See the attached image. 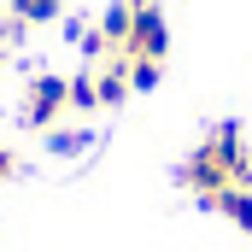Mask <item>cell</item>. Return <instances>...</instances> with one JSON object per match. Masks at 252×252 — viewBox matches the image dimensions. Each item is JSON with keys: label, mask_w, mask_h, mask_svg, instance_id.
Returning <instances> with one entry per match:
<instances>
[{"label": "cell", "mask_w": 252, "mask_h": 252, "mask_svg": "<svg viewBox=\"0 0 252 252\" xmlns=\"http://www.w3.org/2000/svg\"><path fill=\"white\" fill-rule=\"evenodd\" d=\"M182 188L199 193V205L223 188H252V147L241 124H217L188 158H182Z\"/></svg>", "instance_id": "6da1fadb"}, {"label": "cell", "mask_w": 252, "mask_h": 252, "mask_svg": "<svg viewBox=\"0 0 252 252\" xmlns=\"http://www.w3.org/2000/svg\"><path fill=\"white\" fill-rule=\"evenodd\" d=\"M70 112V76H59V70H41V76H30L24 82V100H18V118L30 129H53Z\"/></svg>", "instance_id": "7a4b0ae2"}, {"label": "cell", "mask_w": 252, "mask_h": 252, "mask_svg": "<svg viewBox=\"0 0 252 252\" xmlns=\"http://www.w3.org/2000/svg\"><path fill=\"white\" fill-rule=\"evenodd\" d=\"M164 53H170V24H164L158 0H141L135 24H129V41H124V59H158L164 64Z\"/></svg>", "instance_id": "3957f363"}, {"label": "cell", "mask_w": 252, "mask_h": 252, "mask_svg": "<svg viewBox=\"0 0 252 252\" xmlns=\"http://www.w3.org/2000/svg\"><path fill=\"white\" fill-rule=\"evenodd\" d=\"M205 205H211L217 217H229L241 235H252V188H223V193H211Z\"/></svg>", "instance_id": "277c9868"}, {"label": "cell", "mask_w": 252, "mask_h": 252, "mask_svg": "<svg viewBox=\"0 0 252 252\" xmlns=\"http://www.w3.org/2000/svg\"><path fill=\"white\" fill-rule=\"evenodd\" d=\"M129 24H135V0H112V6L100 12V41H106L112 53H124V41H129Z\"/></svg>", "instance_id": "5b68a950"}, {"label": "cell", "mask_w": 252, "mask_h": 252, "mask_svg": "<svg viewBox=\"0 0 252 252\" xmlns=\"http://www.w3.org/2000/svg\"><path fill=\"white\" fill-rule=\"evenodd\" d=\"M6 12H12V24L30 30V24H53L64 12V0H6Z\"/></svg>", "instance_id": "8992f818"}, {"label": "cell", "mask_w": 252, "mask_h": 252, "mask_svg": "<svg viewBox=\"0 0 252 252\" xmlns=\"http://www.w3.org/2000/svg\"><path fill=\"white\" fill-rule=\"evenodd\" d=\"M88 141H94L88 129H59V124L47 129V153H59V158H76V153H82Z\"/></svg>", "instance_id": "52a82bcc"}, {"label": "cell", "mask_w": 252, "mask_h": 252, "mask_svg": "<svg viewBox=\"0 0 252 252\" xmlns=\"http://www.w3.org/2000/svg\"><path fill=\"white\" fill-rule=\"evenodd\" d=\"M158 76H164V64H158V59H129V88L147 94V88H158Z\"/></svg>", "instance_id": "ba28073f"}, {"label": "cell", "mask_w": 252, "mask_h": 252, "mask_svg": "<svg viewBox=\"0 0 252 252\" xmlns=\"http://www.w3.org/2000/svg\"><path fill=\"white\" fill-rule=\"evenodd\" d=\"M70 106H76V112H94V106H100V94H94V70L70 76Z\"/></svg>", "instance_id": "9c48e42d"}, {"label": "cell", "mask_w": 252, "mask_h": 252, "mask_svg": "<svg viewBox=\"0 0 252 252\" xmlns=\"http://www.w3.org/2000/svg\"><path fill=\"white\" fill-rule=\"evenodd\" d=\"M12 170H18V164H12V153H6V147H0V182H6V176H12Z\"/></svg>", "instance_id": "30bf717a"}]
</instances>
